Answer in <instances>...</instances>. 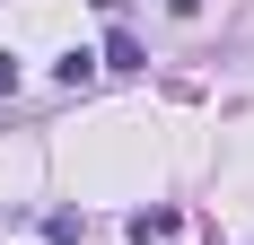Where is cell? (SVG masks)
Returning a JSON list of instances; mask_svg holds the SVG:
<instances>
[{"label":"cell","instance_id":"cell-1","mask_svg":"<svg viewBox=\"0 0 254 245\" xmlns=\"http://www.w3.org/2000/svg\"><path fill=\"white\" fill-rule=\"evenodd\" d=\"M97 70H149V53H140V35H131V26H114V35H105Z\"/></svg>","mask_w":254,"mask_h":245},{"label":"cell","instance_id":"cell-2","mask_svg":"<svg viewBox=\"0 0 254 245\" xmlns=\"http://www.w3.org/2000/svg\"><path fill=\"white\" fill-rule=\"evenodd\" d=\"M176 210H131V245H167V237H176Z\"/></svg>","mask_w":254,"mask_h":245},{"label":"cell","instance_id":"cell-3","mask_svg":"<svg viewBox=\"0 0 254 245\" xmlns=\"http://www.w3.org/2000/svg\"><path fill=\"white\" fill-rule=\"evenodd\" d=\"M44 237H53V245H79V237H88V219H79V210H53Z\"/></svg>","mask_w":254,"mask_h":245},{"label":"cell","instance_id":"cell-4","mask_svg":"<svg viewBox=\"0 0 254 245\" xmlns=\"http://www.w3.org/2000/svg\"><path fill=\"white\" fill-rule=\"evenodd\" d=\"M97 79V53H62V88H88Z\"/></svg>","mask_w":254,"mask_h":245}]
</instances>
